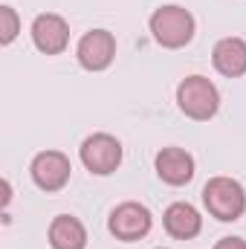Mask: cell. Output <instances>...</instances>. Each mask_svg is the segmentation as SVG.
Wrapping results in <instances>:
<instances>
[{"instance_id":"12","label":"cell","mask_w":246,"mask_h":249,"mask_svg":"<svg viewBox=\"0 0 246 249\" xmlns=\"http://www.w3.org/2000/svg\"><path fill=\"white\" fill-rule=\"evenodd\" d=\"M47 241L53 249H84L87 247V229L78 217L58 214V217H53V223L47 229Z\"/></svg>"},{"instance_id":"9","label":"cell","mask_w":246,"mask_h":249,"mask_svg":"<svg viewBox=\"0 0 246 249\" xmlns=\"http://www.w3.org/2000/svg\"><path fill=\"white\" fill-rule=\"evenodd\" d=\"M154 168H157V177L165 186L180 188L194 180V157L185 148H162L154 157Z\"/></svg>"},{"instance_id":"13","label":"cell","mask_w":246,"mask_h":249,"mask_svg":"<svg viewBox=\"0 0 246 249\" xmlns=\"http://www.w3.org/2000/svg\"><path fill=\"white\" fill-rule=\"evenodd\" d=\"M20 32V18L12 6H0V44L9 47Z\"/></svg>"},{"instance_id":"2","label":"cell","mask_w":246,"mask_h":249,"mask_svg":"<svg viewBox=\"0 0 246 249\" xmlns=\"http://www.w3.org/2000/svg\"><path fill=\"white\" fill-rule=\"evenodd\" d=\"M203 206L220 223H235L246 212V191L232 177H211L203 186Z\"/></svg>"},{"instance_id":"10","label":"cell","mask_w":246,"mask_h":249,"mask_svg":"<svg viewBox=\"0 0 246 249\" xmlns=\"http://www.w3.org/2000/svg\"><path fill=\"white\" fill-rule=\"evenodd\" d=\"M162 226L174 241H191L203 229V217L191 203H171L162 214Z\"/></svg>"},{"instance_id":"8","label":"cell","mask_w":246,"mask_h":249,"mask_svg":"<svg viewBox=\"0 0 246 249\" xmlns=\"http://www.w3.org/2000/svg\"><path fill=\"white\" fill-rule=\"evenodd\" d=\"M29 32H32V44L44 55H61L64 50H67V44H70V26H67V20H64L61 15H55V12L38 15L32 20Z\"/></svg>"},{"instance_id":"7","label":"cell","mask_w":246,"mask_h":249,"mask_svg":"<svg viewBox=\"0 0 246 249\" xmlns=\"http://www.w3.org/2000/svg\"><path fill=\"white\" fill-rule=\"evenodd\" d=\"M29 174H32V183L53 194V191H61L70 183V174H72V165H70V157L61 151H41L32 165H29Z\"/></svg>"},{"instance_id":"4","label":"cell","mask_w":246,"mask_h":249,"mask_svg":"<svg viewBox=\"0 0 246 249\" xmlns=\"http://www.w3.org/2000/svg\"><path fill=\"white\" fill-rule=\"evenodd\" d=\"M81 165L96 174V177H107L122 165V142L110 133H90L81 148H78Z\"/></svg>"},{"instance_id":"5","label":"cell","mask_w":246,"mask_h":249,"mask_svg":"<svg viewBox=\"0 0 246 249\" xmlns=\"http://www.w3.org/2000/svg\"><path fill=\"white\" fill-rule=\"evenodd\" d=\"M154 226V217L148 212V206L136 203V200H127V203H119L110 217H107V229L116 241L122 244H133V241H142Z\"/></svg>"},{"instance_id":"3","label":"cell","mask_w":246,"mask_h":249,"mask_svg":"<svg viewBox=\"0 0 246 249\" xmlns=\"http://www.w3.org/2000/svg\"><path fill=\"white\" fill-rule=\"evenodd\" d=\"M177 107L194 122H209L220 110V93L206 75H188L177 87Z\"/></svg>"},{"instance_id":"11","label":"cell","mask_w":246,"mask_h":249,"mask_svg":"<svg viewBox=\"0 0 246 249\" xmlns=\"http://www.w3.org/2000/svg\"><path fill=\"white\" fill-rule=\"evenodd\" d=\"M211 64L226 78H241L246 72V41L244 38H220L211 50Z\"/></svg>"},{"instance_id":"6","label":"cell","mask_w":246,"mask_h":249,"mask_svg":"<svg viewBox=\"0 0 246 249\" xmlns=\"http://www.w3.org/2000/svg\"><path fill=\"white\" fill-rule=\"evenodd\" d=\"M75 58L81 64V70L87 72H102L107 70L116 58V38L107 29H90L81 35L78 47H75Z\"/></svg>"},{"instance_id":"1","label":"cell","mask_w":246,"mask_h":249,"mask_svg":"<svg viewBox=\"0 0 246 249\" xmlns=\"http://www.w3.org/2000/svg\"><path fill=\"white\" fill-rule=\"evenodd\" d=\"M194 15L183 6H159L151 15V35L162 50H183L194 38Z\"/></svg>"},{"instance_id":"15","label":"cell","mask_w":246,"mask_h":249,"mask_svg":"<svg viewBox=\"0 0 246 249\" xmlns=\"http://www.w3.org/2000/svg\"><path fill=\"white\" fill-rule=\"evenodd\" d=\"M159 249H162V247H159Z\"/></svg>"},{"instance_id":"14","label":"cell","mask_w":246,"mask_h":249,"mask_svg":"<svg viewBox=\"0 0 246 249\" xmlns=\"http://www.w3.org/2000/svg\"><path fill=\"white\" fill-rule=\"evenodd\" d=\"M214 249H246V241L244 238H220Z\"/></svg>"}]
</instances>
